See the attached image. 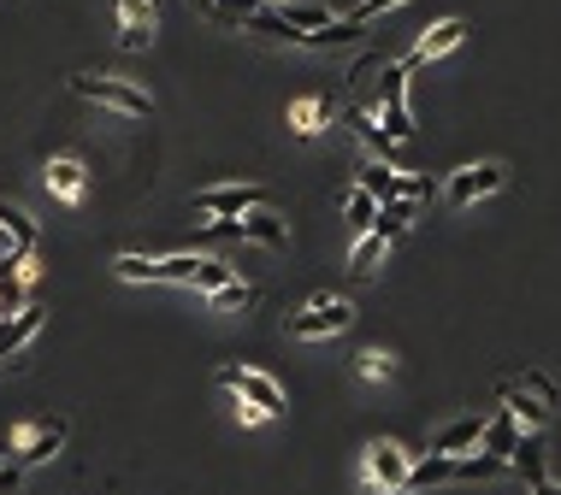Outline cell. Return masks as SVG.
Returning a JSON list of instances; mask_svg holds the SVG:
<instances>
[{
  "label": "cell",
  "mask_w": 561,
  "mask_h": 495,
  "mask_svg": "<svg viewBox=\"0 0 561 495\" xmlns=\"http://www.w3.org/2000/svg\"><path fill=\"white\" fill-rule=\"evenodd\" d=\"M408 448L391 443V436H372L361 448V495H402L408 490Z\"/></svg>",
  "instance_id": "1"
},
{
  "label": "cell",
  "mask_w": 561,
  "mask_h": 495,
  "mask_svg": "<svg viewBox=\"0 0 561 495\" xmlns=\"http://www.w3.org/2000/svg\"><path fill=\"white\" fill-rule=\"evenodd\" d=\"M71 95L95 100V107L119 112V119H148V112H154V95L136 89L131 77H71Z\"/></svg>",
  "instance_id": "2"
},
{
  "label": "cell",
  "mask_w": 561,
  "mask_h": 495,
  "mask_svg": "<svg viewBox=\"0 0 561 495\" xmlns=\"http://www.w3.org/2000/svg\"><path fill=\"white\" fill-rule=\"evenodd\" d=\"M355 325V307L343 295H313L301 313H290V337L296 342H325V337H343Z\"/></svg>",
  "instance_id": "3"
},
{
  "label": "cell",
  "mask_w": 561,
  "mask_h": 495,
  "mask_svg": "<svg viewBox=\"0 0 561 495\" xmlns=\"http://www.w3.org/2000/svg\"><path fill=\"white\" fill-rule=\"evenodd\" d=\"M213 384H219V389H231V396H242V401H254L266 419L290 413V396H284V389L272 384L266 372H254V366H219V372H213Z\"/></svg>",
  "instance_id": "4"
},
{
  "label": "cell",
  "mask_w": 561,
  "mask_h": 495,
  "mask_svg": "<svg viewBox=\"0 0 561 495\" xmlns=\"http://www.w3.org/2000/svg\"><path fill=\"white\" fill-rule=\"evenodd\" d=\"M201 266V254H171V259H148V254H119L112 259V271H119L124 283H183L190 289Z\"/></svg>",
  "instance_id": "5"
},
{
  "label": "cell",
  "mask_w": 561,
  "mask_h": 495,
  "mask_svg": "<svg viewBox=\"0 0 561 495\" xmlns=\"http://www.w3.org/2000/svg\"><path fill=\"white\" fill-rule=\"evenodd\" d=\"M502 183H509V166H497V159H479V166H462L450 183H443V201H450V207H473V201L497 195Z\"/></svg>",
  "instance_id": "6"
},
{
  "label": "cell",
  "mask_w": 561,
  "mask_h": 495,
  "mask_svg": "<svg viewBox=\"0 0 561 495\" xmlns=\"http://www.w3.org/2000/svg\"><path fill=\"white\" fill-rule=\"evenodd\" d=\"M384 136L391 142H408L414 136V112H408V65L402 60H384Z\"/></svg>",
  "instance_id": "7"
},
{
  "label": "cell",
  "mask_w": 561,
  "mask_h": 495,
  "mask_svg": "<svg viewBox=\"0 0 561 495\" xmlns=\"http://www.w3.org/2000/svg\"><path fill=\"white\" fill-rule=\"evenodd\" d=\"M65 448V419H41V425H19L12 431V455L19 466H41Z\"/></svg>",
  "instance_id": "8"
},
{
  "label": "cell",
  "mask_w": 561,
  "mask_h": 495,
  "mask_svg": "<svg viewBox=\"0 0 561 495\" xmlns=\"http://www.w3.org/2000/svg\"><path fill=\"white\" fill-rule=\"evenodd\" d=\"M261 201H266L261 183H219V189H201V195H195V213H207V218H237V213L261 207Z\"/></svg>",
  "instance_id": "9"
},
{
  "label": "cell",
  "mask_w": 561,
  "mask_h": 495,
  "mask_svg": "<svg viewBox=\"0 0 561 495\" xmlns=\"http://www.w3.org/2000/svg\"><path fill=\"white\" fill-rule=\"evenodd\" d=\"M41 325H48V313H41L36 301H24L19 313L0 318V360H19L24 348H31V342L41 337Z\"/></svg>",
  "instance_id": "10"
},
{
  "label": "cell",
  "mask_w": 561,
  "mask_h": 495,
  "mask_svg": "<svg viewBox=\"0 0 561 495\" xmlns=\"http://www.w3.org/2000/svg\"><path fill=\"white\" fill-rule=\"evenodd\" d=\"M497 396H502V413H509L521 431H544V425H550V407H544L538 396H532V389L521 384V377H502V384H497Z\"/></svg>",
  "instance_id": "11"
},
{
  "label": "cell",
  "mask_w": 561,
  "mask_h": 495,
  "mask_svg": "<svg viewBox=\"0 0 561 495\" xmlns=\"http://www.w3.org/2000/svg\"><path fill=\"white\" fill-rule=\"evenodd\" d=\"M41 183H48V195H60L65 207H77V201L89 195V171H83V159H71V154H53L48 166H41Z\"/></svg>",
  "instance_id": "12"
},
{
  "label": "cell",
  "mask_w": 561,
  "mask_h": 495,
  "mask_svg": "<svg viewBox=\"0 0 561 495\" xmlns=\"http://www.w3.org/2000/svg\"><path fill=\"white\" fill-rule=\"evenodd\" d=\"M160 31V12H154V0H119V48L142 53Z\"/></svg>",
  "instance_id": "13"
},
{
  "label": "cell",
  "mask_w": 561,
  "mask_h": 495,
  "mask_svg": "<svg viewBox=\"0 0 561 495\" xmlns=\"http://www.w3.org/2000/svg\"><path fill=\"white\" fill-rule=\"evenodd\" d=\"M462 41H467V24H462V19H443V24H431V31L414 41V53H408L402 65L420 71V65H431V60H443V53H455Z\"/></svg>",
  "instance_id": "14"
},
{
  "label": "cell",
  "mask_w": 561,
  "mask_h": 495,
  "mask_svg": "<svg viewBox=\"0 0 561 495\" xmlns=\"http://www.w3.org/2000/svg\"><path fill=\"white\" fill-rule=\"evenodd\" d=\"M36 247H41L36 218L19 201H0V254H36Z\"/></svg>",
  "instance_id": "15"
},
{
  "label": "cell",
  "mask_w": 561,
  "mask_h": 495,
  "mask_svg": "<svg viewBox=\"0 0 561 495\" xmlns=\"http://www.w3.org/2000/svg\"><path fill=\"white\" fill-rule=\"evenodd\" d=\"M237 237H249V242H261V247H290V225H284V218L261 201V207L237 213Z\"/></svg>",
  "instance_id": "16"
},
{
  "label": "cell",
  "mask_w": 561,
  "mask_h": 495,
  "mask_svg": "<svg viewBox=\"0 0 561 495\" xmlns=\"http://www.w3.org/2000/svg\"><path fill=\"white\" fill-rule=\"evenodd\" d=\"M325 124H337V100H325V95L290 100V130L296 136H320Z\"/></svg>",
  "instance_id": "17"
},
{
  "label": "cell",
  "mask_w": 561,
  "mask_h": 495,
  "mask_svg": "<svg viewBox=\"0 0 561 495\" xmlns=\"http://www.w3.org/2000/svg\"><path fill=\"white\" fill-rule=\"evenodd\" d=\"M479 436H485V419L479 413H467V419H450V425L438 431V455H467V448H479Z\"/></svg>",
  "instance_id": "18"
},
{
  "label": "cell",
  "mask_w": 561,
  "mask_h": 495,
  "mask_svg": "<svg viewBox=\"0 0 561 495\" xmlns=\"http://www.w3.org/2000/svg\"><path fill=\"white\" fill-rule=\"evenodd\" d=\"M408 225H414V201H408V195L379 201V213H372V230H379L384 242H402V237H408Z\"/></svg>",
  "instance_id": "19"
},
{
  "label": "cell",
  "mask_w": 561,
  "mask_h": 495,
  "mask_svg": "<svg viewBox=\"0 0 561 495\" xmlns=\"http://www.w3.org/2000/svg\"><path fill=\"white\" fill-rule=\"evenodd\" d=\"M343 124H349L355 136H361V148H367L372 159H391V154H396V142L384 136V124H372V112H361V107H349V112H343Z\"/></svg>",
  "instance_id": "20"
},
{
  "label": "cell",
  "mask_w": 561,
  "mask_h": 495,
  "mask_svg": "<svg viewBox=\"0 0 561 495\" xmlns=\"http://www.w3.org/2000/svg\"><path fill=\"white\" fill-rule=\"evenodd\" d=\"M431 484H455V455H431L420 466H408V490H431Z\"/></svg>",
  "instance_id": "21"
},
{
  "label": "cell",
  "mask_w": 561,
  "mask_h": 495,
  "mask_svg": "<svg viewBox=\"0 0 561 495\" xmlns=\"http://www.w3.org/2000/svg\"><path fill=\"white\" fill-rule=\"evenodd\" d=\"M384 247H391V242H384L379 230H361V242H355V254H349V271H355V278H372V271H379Z\"/></svg>",
  "instance_id": "22"
},
{
  "label": "cell",
  "mask_w": 561,
  "mask_h": 495,
  "mask_svg": "<svg viewBox=\"0 0 561 495\" xmlns=\"http://www.w3.org/2000/svg\"><path fill=\"white\" fill-rule=\"evenodd\" d=\"M207 301H213V313H249L254 307V289L237 283V278H225L219 289H207Z\"/></svg>",
  "instance_id": "23"
},
{
  "label": "cell",
  "mask_w": 561,
  "mask_h": 495,
  "mask_svg": "<svg viewBox=\"0 0 561 495\" xmlns=\"http://www.w3.org/2000/svg\"><path fill=\"white\" fill-rule=\"evenodd\" d=\"M514 436H521V425H514L509 413L502 419H485V436H479V448H491L497 460H509V448H514Z\"/></svg>",
  "instance_id": "24"
},
{
  "label": "cell",
  "mask_w": 561,
  "mask_h": 495,
  "mask_svg": "<svg viewBox=\"0 0 561 495\" xmlns=\"http://www.w3.org/2000/svg\"><path fill=\"white\" fill-rule=\"evenodd\" d=\"M355 372H361L367 384H391V377H396V360L384 354V348H361V354H355Z\"/></svg>",
  "instance_id": "25"
},
{
  "label": "cell",
  "mask_w": 561,
  "mask_h": 495,
  "mask_svg": "<svg viewBox=\"0 0 561 495\" xmlns=\"http://www.w3.org/2000/svg\"><path fill=\"white\" fill-rule=\"evenodd\" d=\"M254 12H261V0H207V19L213 24H237V31L254 19Z\"/></svg>",
  "instance_id": "26"
},
{
  "label": "cell",
  "mask_w": 561,
  "mask_h": 495,
  "mask_svg": "<svg viewBox=\"0 0 561 495\" xmlns=\"http://www.w3.org/2000/svg\"><path fill=\"white\" fill-rule=\"evenodd\" d=\"M372 213H379V201H372V195H367V189H361V183H355V195H349V201H343V218H349V225H355V230H372Z\"/></svg>",
  "instance_id": "27"
},
{
  "label": "cell",
  "mask_w": 561,
  "mask_h": 495,
  "mask_svg": "<svg viewBox=\"0 0 561 495\" xmlns=\"http://www.w3.org/2000/svg\"><path fill=\"white\" fill-rule=\"evenodd\" d=\"M225 278H231V266H225V259H201L195 278H190V289H201V295H207V289H219Z\"/></svg>",
  "instance_id": "28"
},
{
  "label": "cell",
  "mask_w": 561,
  "mask_h": 495,
  "mask_svg": "<svg viewBox=\"0 0 561 495\" xmlns=\"http://www.w3.org/2000/svg\"><path fill=\"white\" fill-rule=\"evenodd\" d=\"M379 65H384V53H361V60L349 65V77H343V83H349V89H361L367 77H379Z\"/></svg>",
  "instance_id": "29"
},
{
  "label": "cell",
  "mask_w": 561,
  "mask_h": 495,
  "mask_svg": "<svg viewBox=\"0 0 561 495\" xmlns=\"http://www.w3.org/2000/svg\"><path fill=\"white\" fill-rule=\"evenodd\" d=\"M396 7H408V0H361V7H355V19L372 24V19H384V12H396Z\"/></svg>",
  "instance_id": "30"
},
{
  "label": "cell",
  "mask_w": 561,
  "mask_h": 495,
  "mask_svg": "<svg viewBox=\"0 0 561 495\" xmlns=\"http://www.w3.org/2000/svg\"><path fill=\"white\" fill-rule=\"evenodd\" d=\"M521 384H526V389H532V396H538L544 407H556V384H550V377H544V372H526Z\"/></svg>",
  "instance_id": "31"
},
{
  "label": "cell",
  "mask_w": 561,
  "mask_h": 495,
  "mask_svg": "<svg viewBox=\"0 0 561 495\" xmlns=\"http://www.w3.org/2000/svg\"><path fill=\"white\" fill-rule=\"evenodd\" d=\"M237 419H242V425H261L266 413H261V407H254V401H242V396H237Z\"/></svg>",
  "instance_id": "32"
},
{
  "label": "cell",
  "mask_w": 561,
  "mask_h": 495,
  "mask_svg": "<svg viewBox=\"0 0 561 495\" xmlns=\"http://www.w3.org/2000/svg\"><path fill=\"white\" fill-rule=\"evenodd\" d=\"M532 495H561V484H550V478H532Z\"/></svg>",
  "instance_id": "33"
},
{
  "label": "cell",
  "mask_w": 561,
  "mask_h": 495,
  "mask_svg": "<svg viewBox=\"0 0 561 495\" xmlns=\"http://www.w3.org/2000/svg\"><path fill=\"white\" fill-rule=\"evenodd\" d=\"M190 7H195V12H207V0H190Z\"/></svg>",
  "instance_id": "34"
}]
</instances>
